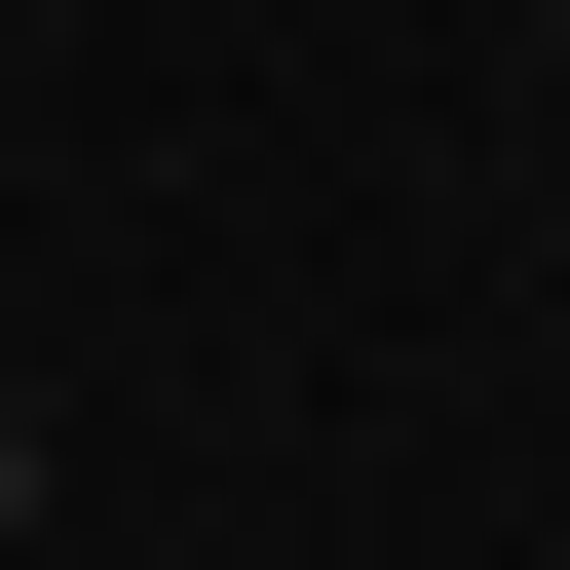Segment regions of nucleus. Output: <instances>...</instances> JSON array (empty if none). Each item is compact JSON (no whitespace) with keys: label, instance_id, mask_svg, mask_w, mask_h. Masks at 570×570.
<instances>
[{"label":"nucleus","instance_id":"1","mask_svg":"<svg viewBox=\"0 0 570 570\" xmlns=\"http://www.w3.org/2000/svg\"><path fill=\"white\" fill-rule=\"evenodd\" d=\"M0 570H39V419H0Z\"/></svg>","mask_w":570,"mask_h":570}]
</instances>
